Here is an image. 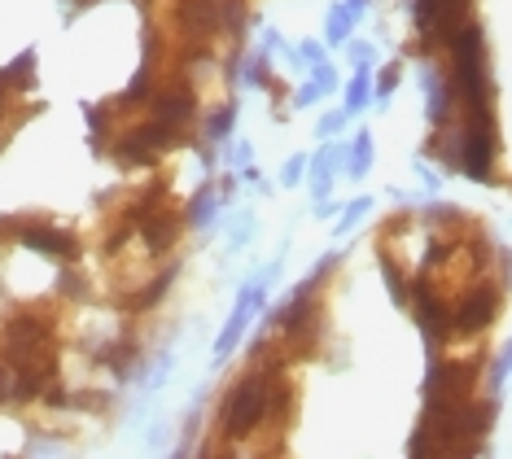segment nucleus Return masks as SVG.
I'll return each instance as SVG.
<instances>
[{"label": "nucleus", "instance_id": "nucleus-23", "mask_svg": "<svg viewBox=\"0 0 512 459\" xmlns=\"http://www.w3.org/2000/svg\"><path fill=\"white\" fill-rule=\"evenodd\" d=\"M311 70H316V75H311V79H316V84H320V92H333V88H337V70H333L329 57H324V62H316Z\"/></svg>", "mask_w": 512, "mask_h": 459}, {"label": "nucleus", "instance_id": "nucleus-17", "mask_svg": "<svg viewBox=\"0 0 512 459\" xmlns=\"http://www.w3.org/2000/svg\"><path fill=\"white\" fill-rule=\"evenodd\" d=\"M211 219H215V188L206 184V188H197V197L189 206V223L193 228H202V223H211Z\"/></svg>", "mask_w": 512, "mask_h": 459}, {"label": "nucleus", "instance_id": "nucleus-18", "mask_svg": "<svg viewBox=\"0 0 512 459\" xmlns=\"http://www.w3.org/2000/svg\"><path fill=\"white\" fill-rule=\"evenodd\" d=\"M512 381V337L499 346V355H495V363H491V390L499 394L504 385Z\"/></svg>", "mask_w": 512, "mask_h": 459}, {"label": "nucleus", "instance_id": "nucleus-20", "mask_svg": "<svg viewBox=\"0 0 512 459\" xmlns=\"http://www.w3.org/2000/svg\"><path fill=\"white\" fill-rule=\"evenodd\" d=\"M399 75H403L399 62H390V66H381V70H377V79H372V92H377V101H381V105L394 97V88H399Z\"/></svg>", "mask_w": 512, "mask_h": 459}, {"label": "nucleus", "instance_id": "nucleus-5", "mask_svg": "<svg viewBox=\"0 0 512 459\" xmlns=\"http://www.w3.org/2000/svg\"><path fill=\"white\" fill-rule=\"evenodd\" d=\"M180 27L193 35H215V31H241L246 27V5L241 0H180L176 5Z\"/></svg>", "mask_w": 512, "mask_h": 459}, {"label": "nucleus", "instance_id": "nucleus-33", "mask_svg": "<svg viewBox=\"0 0 512 459\" xmlns=\"http://www.w3.org/2000/svg\"><path fill=\"white\" fill-rule=\"evenodd\" d=\"M5 92H9V88H5V84H0V114H5Z\"/></svg>", "mask_w": 512, "mask_h": 459}, {"label": "nucleus", "instance_id": "nucleus-1", "mask_svg": "<svg viewBox=\"0 0 512 459\" xmlns=\"http://www.w3.org/2000/svg\"><path fill=\"white\" fill-rule=\"evenodd\" d=\"M451 88H456V105L464 119H495L491 114V70H486V35L477 22H460L451 35Z\"/></svg>", "mask_w": 512, "mask_h": 459}, {"label": "nucleus", "instance_id": "nucleus-4", "mask_svg": "<svg viewBox=\"0 0 512 459\" xmlns=\"http://www.w3.org/2000/svg\"><path fill=\"white\" fill-rule=\"evenodd\" d=\"M499 306H504V289L495 285V280H482V285H473L469 293H460V302L451 306V333L456 337H473L482 333V328L495 324Z\"/></svg>", "mask_w": 512, "mask_h": 459}, {"label": "nucleus", "instance_id": "nucleus-13", "mask_svg": "<svg viewBox=\"0 0 512 459\" xmlns=\"http://www.w3.org/2000/svg\"><path fill=\"white\" fill-rule=\"evenodd\" d=\"M31 75H36V49L18 53L14 62H9L5 70H0V84H5V88H14V92H27V88H31Z\"/></svg>", "mask_w": 512, "mask_h": 459}, {"label": "nucleus", "instance_id": "nucleus-22", "mask_svg": "<svg viewBox=\"0 0 512 459\" xmlns=\"http://www.w3.org/2000/svg\"><path fill=\"white\" fill-rule=\"evenodd\" d=\"M232 114H237L232 105H224V110H215V114H211V123H206V136H211V140L228 136V132H232Z\"/></svg>", "mask_w": 512, "mask_h": 459}, {"label": "nucleus", "instance_id": "nucleus-21", "mask_svg": "<svg viewBox=\"0 0 512 459\" xmlns=\"http://www.w3.org/2000/svg\"><path fill=\"white\" fill-rule=\"evenodd\" d=\"M171 280H176V267H171V272H162V276L154 280V285H149V289L141 293V298L132 302V311H149V306H158V302H162V293L171 289Z\"/></svg>", "mask_w": 512, "mask_h": 459}, {"label": "nucleus", "instance_id": "nucleus-32", "mask_svg": "<svg viewBox=\"0 0 512 459\" xmlns=\"http://www.w3.org/2000/svg\"><path fill=\"white\" fill-rule=\"evenodd\" d=\"M346 5L355 9V18H364V9H368V0H346Z\"/></svg>", "mask_w": 512, "mask_h": 459}, {"label": "nucleus", "instance_id": "nucleus-6", "mask_svg": "<svg viewBox=\"0 0 512 459\" xmlns=\"http://www.w3.org/2000/svg\"><path fill=\"white\" fill-rule=\"evenodd\" d=\"M176 140H180V127H171V123H162V119H149L145 127L127 132L119 145H114V153H119V162H127V167H154V162L171 145H176Z\"/></svg>", "mask_w": 512, "mask_h": 459}, {"label": "nucleus", "instance_id": "nucleus-14", "mask_svg": "<svg viewBox=\"0 0 512 459\" xmlns=\"http://www.w3.org/2000/svg\"><path fill=\"white\" fill-rule=\"evenodd\" d=\"M372 171V132H359L351 140V158H346V175L351 180H364V175Z\"/></svg>", "mask_w": 512, "mask_h": 459}, {"label": "nucleus", "instance_id": "nucleus-29", "mask_svg": "<svg viewBox=\"0 0 512 459\" xmlns=\"http://www.w3.org/2000/svg\"><path fill=\"white\" fill-rule=\"evenodd\" d=\"M324 97V92H320V84H316V79H311V84L307 88H298V97H294V105H311V101H320Z\"/></svg>", "mask_w": 512, "mask_h": 459}, {"label": "nucleus", "instance_id": "nucleus-2", "mask_svg": "<svg viewBox=\"0 0 512 459\" xmlns=\"http://www.w3.org/2000/svg\"><path fill=\"white\" fill-rule=\"evenodd\" d=\"M272 390H276V372H250L224 398V433L228 438H246L263 425V416L272 411Z\"/></svg>", "mask_w": 512, "mask_h": 459}, {"label": "nucleus", "instance_id": "nucleus-16", "mask_svg": "<svg viewBox=\"0 0 512 459\" xmlns=\"http://www.w3.org/2000/svg\"><path fill=\"white\" fill-rule=\"evenodd\" d=\"M355 9L351 5H346V0H342V5H333L329 9V44H346V40H351V31H355Z\"/></svg>", "mask_w": 512, "mask_h": 459}, {"label": "nucleus", "instance_id": "nucleus-28", "mask_svg": "<svg viewBox=\"0 0 512 459\" xmlns=\"http://www.w3.org/2000/svg\"><path fill=\"white\" fill-rule=\"evenodd\" d=\"M351 62H355V66H372V44L351 40Z\"/></svg>", "mask_w": 512, "mask_h": 459}, {"label": "nucleus", "instance_id": "nucleus-15", "mask_svg": "<svg viewBox=\"0 0 512 459\" xmlns=\"http://www.w3.org/2000/svg\"><path fill=\"white\" fill-rule=\"evenodd\" d=\"M381 280H386V289H390V302L394 306H407V302H412V285H407V280H403V272H399V267H394V258L390 254H381Z\"/></svg>", "mask_w": 512, "mask_h": 459}, {"label": "nucleus", "instance_id": "nucleus-9", "mask_svg": "<svg viewBox=\"0 0 512 459\" xmlns=\"http://www.w3.org/2000/svg\"><path fill=\"white\" fill-rule=\"evenodd\" d=\"M18 241L36 254H49V258H62V263H75L79 258V245L71 232L53 228V223H18Z\"/></svg>", "mask_w": 512, "mask_h": 459}, {"label": "nucleus", "instance_id": "nucleus-34", "mask_svg": "<svg viewBox=\"0 0 512 459\" xmlns=\"http://www.w3.org/2000/svg\"><path fill=\"white\" fill-rule=\"evenodd\" d=\"M447 5H456V9H464V5H469V0H447Z\"/></svg>", "mask_w": 512, "mask_h": 459}, {"label": "nucleus", "instance_id": "nucleus-27", "mask_svg": "<svg viewBox=\"0 0 512 459\" xmlns=\"http://www.w3.org/2000/svg\"><path fill=\"white\" fill-rule=\"evenodd\" d=\"M302 171H307V158H302V153H298V158H289V167H285V175H281V180H285L289 188H294V184L302 180Z\"/></svg>", "mask_w": 512, "mask_h": 459}, {"label": "nucleus", "instance_id": "nucleus-25", "mask_svg": "<svg viewBox=\"0 0 512 459\" xmlns=\"http://www.w3.org/2000/svg\"><path fill=\"white\" fill-rule=\"evenodd\" d=\"M342 127H346V105H342V110H329V114H324V119H320V136H337Z\"/></svg>", "mask_w": 512, "mask_h": 459}, {"label": "nucleus", "instance_id": "nucleus-7", "mask_svg": "<svg viewBox=\"0 0 512 459\" xmlns=\"http://www.w3.org/2000/svg\"><path fill=\"white\" fill-rule=\"evenodd\" d=\"M276 280V267H267L263 276H254L246 289H241V298H237V306H232V315H228V328L219 333V341H215V363H224L232 350H237V341H241V333L250 328V320H254V311L263 306V298H267V285Z\"/></svg>", "mask_w": 512, "mask_h": 459}, {"label": "nucleus", "instance_id": "nucleus-3", "mask_svg": "<svg viewBox=\"0 0 512 459\" xmlns=\"http://www.w3.org/2000/svg\"><path fill=\"white\" fill-rule=\"evenodd\" d=\"M495 158H499L495 119H460V175H469L473 184H491Z\"/></svg>", "mask_w": 512, "mask_h": 459}, {"label": "nucleus", "instance_id": "nucleus-12", "mask_svg": "<svg viewBox=\"0 0 512 459\" xmlns=\"http://www.w3.org/2000/svg\"><path fill=\"white\" fill-rule=\"evenodd\" d=\"M372 101H377V92H372V66H355L351 84H346V114L368 110Z\"/></svg>", "mask_w": 512, "mask_h": 459}, {"label": "nucleus", "instance_id": "nucleus-19", "mask_svg": "<svg viewBox=\"0 0 512 459\" xmlns=\"http://www.w3.org/2000/svg\"><path fill=\"white\" fill-rule=\"evenodd\" d=\"M368 215H372V197H355V202L342 210V223H337V237L355 232V228H359V219H368Z\"/></svg>", "mask_w": 512, "mask_h": 459}, {"label": "nucleus", "instance_id": "nucleus-30", "mask_svg": "<svg viewBox=\"0 0 512 459\" xmlns=\"http://www.w3.org/2000/svg\"><path fill=\"white\" fill-rule=\"evenodd\" d=\"M302 62H311V66L324 62V49H320L316 40H307V44H302Z\"/></svg>", "mask_w": 512, "mask_h": 459}, {"label": "nucleus", "instance_id": "nucleus-11", "mask_svg": "<svg viewBox=\"0 0 512 459\" xmlns=\"http://www.w3.org/2000/svg\"><path fill=\"white\" fill-rule=\"evenodd\" d=\"M193 110H197V97L184 84H171V88H162L154 97V119L171 123V127H189Z\"/></svg>", "mask_w": 512, "mask_h": 459}, {"label": "nucleus", "instance_id": "nucleus-26", "mask_svg": "<svg viewBox=\"0 0 512 459\" xmlns=\"http://www.w3.org/2000/svg\"><path fill=\"white\" fill-rule=\"evenodd\" d=\"M241 79H246L250 88H263V57H250V62L241 66Z\"/></svg>", "mask_w": 512, "mask_h": 459}, {"label": "nucleus", "instance_id": "nucleus-24", "mask_svg": "<svg viewBox=\"0 0 512 459\" xmlns=\"http://www.w3.org/2000/svg\"><path fill=\"white\" fill-rule=\"evenodd\" d=\"M57 289H62L66 298H84V289H88V285H84V276H79L75 267H71V272H62V280H57Z\"/></svg>", "mask_w": 512, "mask_h": 459}, {"label": "nucleus", "instance_id": "nucleus-8", "mask_svg": "<svg viewBox=\"0 0 512 459\" xmlns=\"http://www.w3.org/2000/svg\"><path fill=\"white\" fill-rule=\"evenodd\" d=\"M421 92H425V119L429 127H447L451 123V105H456V88H451V75L438 70L434 62L421 66Z\"/></svg>", "mask_w": 512, "mask_h": 459}, {"label": "nucleus", "instance_id": "nucleus-10", "mask_svg": "<svg viewBox=\"0 0 512 459\" xmlns=\"http://www.w3.org/2000/svg\"><path fill=\"white\" fill-rule=\"evenodd\" d=\"M180 228H184V219H180L171 206H154L149 215L136 219V232H141V241H145L154 254L171 250V245L180 241Z\"/></svg>", "mask_w": 512, "mask_h": 459}, {"label": "nucleus", "instance_id": "nucleus-31", "mask_svg": "<svg viewBox=\"0 0 512 459\" xmlns=\"http://www.w3.org/2000/svg\"><path fill=\"white\" fill-rule=\"evenodd\" d=\"M232 153H237V162H250V140H241V145L232 149Z\"/></svg>", "mask_w": 512, "mask_h": 459}]
</instances>
